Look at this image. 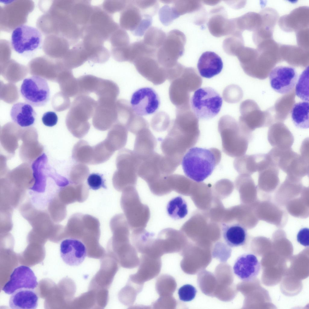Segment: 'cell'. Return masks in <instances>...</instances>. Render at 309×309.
Masks as SVG:
<instances>
[{"mask_svg":"<svg viewBox=\"0 0 309 309\" xmlns=\"http://www.w3.org/2000/svg\"><path fill=\"white\" fill-rule=\"evenodd\" d=\"M197 67L202 77L210 78L220 73L223 68V63L221 58L215 53L207 51L200 57Z\"/></svg>","mask_w":309,"mask_h":309,"instance_id":"23","label":"cell"},{"mask_svg":"<svg viewBox=\"0 0 309 309\" xmlns=\"http://www.w3.org/2000/svg\"><path fill=\"white\" fill-rule=\"evenodd\" d=\"M295 85L296 95L302 100L309 102L308 67L300 75Z\"/></svg>","mask_w":309,"mask_h":309,"instance_id":"36","label":"cell"},{"mask_svg":"<svg viewBox=\"0 0 309 309\" xmlns=\"http://www.w3.org/2000/svg\"><path fill=\"white\" fill-rule=\"evenodd\" d=\"M267 139L272 146L282 150L291 148L294 140L291 132L282 124L274 125L269 128Z\"/></svg>","mask_w":309,"mask_h":309,"instance_id":"22","label":"cell"},{"mask_svg":"<svg viewBox=\"0 0 309 309\" xmlns=\"http://www.w3.org/2000/svg\"><path fill=\"white\" fill-rule=\"evenodd\" d=\"M263 154L244 155L236 157L234 161V169L240 175L250 176L258 171Z\"/></svg>","mask_w":309,"mask_h":309,"instance_id":"28","label":"cell"},{"mask_svg":"<svg viewBox=\"0 0 309 309\" xmlns=\"http://www.w3.org/2000/svg\"><path fill=\"white\" fill-rule=\"evenodd\" d=\"M38 284L37 277L32 270L27 266L21 265L14 269L10 279L2 290L10 295L20 288L34 289Z\"/></svg>","mask_w":309,"mask_h":309,"instance_id":"16","label":"cell"},{"mask_svg":"<svg viewBox=\"0 0 309 309\" xmlns=\"http://www.w3.org/2000/svg\"><path fill=\"white\" fill-rule=\"evenodd\" d=\"M190 103L192 110L198 119H209L219 113L222 106V99L215 89L207 87L196 90Z\"/></svg>","mask_w":309,"mask_h":309,"instance_id":"8","label":"cell"},{"mask_svg":"<svg viewBox=\"0 0 309 309\" xmlns=\"http://www.w3.org/2000/svg\"><path fill=\"white\" fill-rule=\"evenodd\" d=\"M65 57L66 63L71 69L81 66L89 58L88 53L82 42L76 44L68 50Z\"/></svg>","mask_w":309,"mask_h":309,"instance_id":"32","label":"cell"},{"mask_svg":"<svg viewBox=\"0 0 309 309\" xmlns=\"http://www.w3.org/2000/svg\"><path fill=\"white\" fill-rule=\"evenodd\" d=\"M87 183L91 189L97 190L101 188L106 189L104 180L102 175L97 173L90 174L87 180Z\"/></svg>","mask_w":309,"mask_h":309,"instance_id":"42","label":"cell"},{"mask_svg":"<svg viewBox=\"0 0 309 309\" xmlns=\"http://www.w3.org/2000/svg\"><path fill=\"white\" fill-rule=\"evenodd\" d=\"M43 40L42 34L38 29L24 24L12 31L11 44L16 53L24 57H30L41 48Z\"/></svg>","mask_w":309,"mask_h":309,"instance_id":"6","label":"cell"},{"mask_svg":"<svg viewBox=\"0 0 309 309\" xmlns=\"http://www.w3.org/2000/svg\"><path fill=\"white\" fill-rule=\"evenodd\" d=\"M135 3L143 13L152 17L157 12L158 4L155 0H134Z\"/></svg>","mask_w":309,"mask_h":309,"instance_id":"38","label":"cell"},{"mask_svg":"<svg viewBox=\"0 0 309 309\" xmlns=\"http://www.w3.org/2000/svg\"><path fill=\"white\" fill-rule=\"evenodd\" d=\"M33 174L35 180V184L33 189L41 186L44 189L47 176H50L52 170L47 164V158L43 153L32 164Z\"/></svg>","mask_w":309,"mask_h":309,"instance_id":"30","label":"cell"},{"mask_svg":"<svg viewBox=\"0 0 309 309\" xmlns=\"http://www.w3.org/2000/svg\"><path fill=\"white\" fill-rule=\"evenodd\" d=\"M127 1L106 0L103 3L101 7L107 13L111 15L122 11L125 8Z\"/></svg>","mask_w":309,"mask_h":309,"instance_id":"39","label":"cell"},{"mask_svg":"<svg viewBox=\"0 0 309 309\" xmlns=\"http://www.w3.org/2000/svg\"><path fill=\"white\" fill-rule=\"evenodd\" d=\"M135 135L133 151L139 158L143 159L154 151L156 139L149 128L141 130Z\"/></svg>","mask_w":309,"mask_h":309,"instance_id":"25","label":"cell"},{"mask_svg":"<svg viewBox=\"0 0 309 309\" xmlns=\"http://www.w3.org/2000/svg\"><path fill=\"white\" fill-rule=\"evenodd\" d=\"M159 19L165 26L170 24L177 18L174 14L171 6L165 5L162 7L159 11Z\"/></svg>","mask_w":309,"mask_h":309,"instance_id":"41","label":"cell"},{"mask_svg":"<svg viewBox=\"0 0 309 309\" xmlns=\"http://www.w3.org/2000/svg\"><path fill=\"white\" fill-rule=\"evenodd\" d=\"M116 102L114 104H97L92 117L93 124L97 129L105 130L116 121Z\"/></svg>","mask_w":309,"mask_h":309,"instance_id":"21","label":"cell"},{"mask_svg":"<svg viewBox=\"0 0 309 309\" xmlns=\"http://www.w3.org/2000/svg\"><path fill=\"white\" fill-rule=\"evenodd\" d=\"M130 103L134 112L142 116L155 113L159 107L160 101L154 90L145 87L139 88L133 93Z\"/></svg>","mask_w":309,"mask_h":309,"instance_id":"12","label":"cell"},{"mask_svg":"<svg viewBox=\"0 0 309 309\" xmlns=\"http://www.w3.org/2000/svg\"><path fill=\"white\" fill-rule=\"evenodd\" d=\"M197 290L193 285L186 284L179 288L178 294L180 300L184 302L193 300L195 297Z\"/></svg>","mask_w":309,"mask_h":309,"instance_id":"40","label":"cell"},{"mask_svg":"<svg viewBox=\"0 0 309 309\" xmlns=\"http://www.w3.org/2000/svg\"><path fill=\"white\" fill-rule=\"evenodd\" d=\"M60 254L63 261L71 266H77L84 261L87 255L84 244L76 239L69 238L63 240L60 246Z\"/></svg>","mask_w":309,"mask_h":309,"instance_id":"19","label":"cell"},{"mask_svg":"<svg viewBox=\"0 0 309 309\" xmlns=\"http://www.w3.org/2000/svg\"><path fill=\"white\" fill-rule=\"evenodd\" d=\"M144 35L145 43L157 50L162 46L167 35L162 30L155 27H150Z\"/></svg>","mask_w":309,"mask_h":309,"instance_id":"35","label":"cell"},{"mask_svg":"<svg viewBox=\"0 0 309 309\" xmlns=\"http://www.w3.org/2000/svg\"><path fill=\"white\" fill-rule=\"evenodd\" d=\"M133 64L138 72L154 85L161 84L167 79L166 68L159 64L156 56H142Z\"/></svg>","mask_w":309,"mask_h":309,"instance_id":"13","label":"cell"},{"mask_svg":"<svg viewBox=\"0 0 309 309\" xmlns=\"http://www.w3.org/2000/svg\"><path fill=\"white\" fill-rule=\"evenodd\" d=\"M261 265L256 256L247 253L239 256L233 267L234 274L241 280L245 282L256 278L260 272Z\"/></svg>","mask_w":309,"mask_h":309,"instance_id":"18","label":"cell"},{"mask_svg":"<svg viewBox=\"0 0 309 309\" xmlns=\"http://www.w3.org/2000/svg\"><path fill=\"white\" fill-rule=\"evenodd\" d=\"M168 133L161 146L168 154L183 156L194 146L199 138V129L185 125H178L171 122Z\"/></svg>","mask_w":309,"mask_h":309,"instance_id":"3","label":"cell"},{"mask_svg":"<svg viewBox=\"0 0 309 309\" xmlns=\"http://www.w3.org/2000/svg\"><path fill=\"white\" fill-rule=\"evenodd\" d=\"M170 81L169 96L172 103L177 108L190 106V93L193 91L187 81L180 74Z\"/></svg>","mask_w":309,"mask_h":309,"instance_id":"20","label":"cell"},{"mask_svg":"<svg viewBox=\"0 0 309 309\" xmlns=\"http://www.w3.org/2000/svg\"><path fill=\"white\" fill-rule=\"evenodd\" d=\"M218 130L222 141L223 151L232 157L244 155L253 137L252 133L244 129L232 116L225 115L220 119Z\"/></svg>","mask_w":309,"mask_h":309,"instance_id":"2","label":"cell"},{"mask_svg":"<svg viewBox=\"0 0 309 309\" xmlns=\"http://www.w3.org/2000/svg\"><path fill=\"white\" fill-rule=\"evenodd\" d=\"M273 163L288 176L301 178L309 174V158L300 155L291 148H273L268 153Z\"/></svg>","mask_w":309,"mask_h":309,"instance_id":"5","label":"cell"},{"mask_svg":"<svg viewBox=\"0 0 309 309\" xmlns=\"http://www.w3.org/2000/svg\"><path fill=\"white\" fill-rule=\"evenodd\" d=\"M160 117V120L156 116L152 120L151 127L154 130L157 131H162L166 130L170 124L169 118L167 115L164 113L163 117Z\"/></svg>","mask_w":309,"mask_h":309,"instance_id":"44","label":"cell"},{"mask_svg":"<svg viewBox=\"0 0 309 309\" xmlns=\"http://www.w3.org/2000/svg\"><path fill=\"white\" fill-rule=\"evenodd\" d=\"M97 100L89 95L77 96L72 102L66 118L68 129L73 131H86L89 129L88 120L93 117Z\"/></svg>","mask_w":309,"mask_h":309,"instance_id":"7","label":"cell"},{"mask_svg":"<svg viewBox=\"0 0 309 309\" xmlns=\"http://www.w3.org/2000/svg\"><path fill=\"white\" fill-rule=\"evenodd\" d=\"M123 191L121 205L130 228L132 231L145 228L150 218L149 207L142 202L135 187L129 186Z\"/></svg>","mask_w":309,"mask_h":309,"instance_id":"4","label":"cell"},{"mask_svg":"<svg viewBox=\"0 0 309 309\" xmlns=\"http://www.w3.org/2000/svg\"><path fill=\"white\" fill-rule=\"evenodd\" d=\"M166 209L168 215L174 220L184 218L188 213L187 203L180 196L171 199L167 205Z\"/></svg>","mask_w":309,"mask_h":309,"instance_id":"34","label":"cell"},{"mask_svg":"<svg viewBox=\"0 0 309 309\" xmlns=\"http://www.w3.org/2000/svg\"><path fill=\"white\" fill-rule=\"evenodd\" d=\"M42 120L43 124L48 127L55 125L58 121V117L56 113L53 111H48L43 115Z\"/></svg>","mask_w":309,"mask_h":309,"instance_id":"45","label":"cell"},{"mask_svg":"<svg viewBox=\"0 0 309 309\" xmlns=\"http://www.w3.org/2000/svg\"><path fill=\"white\" fill-rule=\"evenodd\" d=\"M238 87L235 85L227 86L224 90L223 96L225 100L229 103H235L239 100L237 96L239 91Z\"/></svg>","mask_w":309,"mask_h":309,"instance_id":"43","label":"cell"},{"mask_svg":"<svg viewBox=\"0 0 309 309\" xmlns=\"http://www.w3.org/2000/svg\"><path fill=\"white\" fill-rule=\"evenodd\" d=\"M157 50L147 45L143 40L135 42L130 44L127 48V61L133 63L136 59L142 56H156Z\"/></svg>","mask_w":309,"mask_h":309,"instance_id":"33","label":"cell"},{"mask_svg":"<svg viewBox=\"0 0 309 309\" xmlns=\"http://www.w3.org/2000/svg\"><path fill=\"white\" fill-rule=\"evenodd\" d=\"M221 153L218 149L191 148L182 158V168L186 176L197 182H202L210 176L220 163Z\"/></svg>","mask_w":309,"mask_h":309,"instance_id":"1","label":"cell"},{"mask_svg":"<svg viewBox=\"0 0 309 309\" xmlns=\"http://www.w3.org/2000/svg\"><path fill=\"white\" fill-rule=\"evenodd\" d=\"M309 229L307 228L301 229L298 232L297 237L298 241L304 246H309Z\"/></svg>","mask_w":309,"mask_h":309,"instance_id":"46","label":"cell"},{"mask_svg":"<svg viewBox=\"0 0 309 309\" xmlns=\"http://www.w3.org/2000/svg\"><path fill=\"white\" fill-rule=\"evenodd\" d=\"M20 91L26 102L33 107L44 106L50 99V90L47 81L39 76L34 75L24 79Z\"/></svg>","mask_w":309,"mask_h":309,"instance_id":"10","label":"cell"},{"mask_svg":"<svg viewBox=\"0 0 309 309\" xmlns=\"http://www.w3.org/2000/svg\"><path fill=\"white\" fill-rule=\"evenodd\" d=\"M221 226L223 237L228 246L233 247L241 246L245 244L247 232L245 228L242 225L238 223H223Z\"/></svg>","mask_w":309,"mask_h":309,"instance_id":"27","label":"cell"},{"mask_svg":"<svg viewBox=\"0 0 309 309\" xmlns=\"http://www.w3.org/2000/svg\"><path fill=\"white\" fill-rule=\"evenodd\" d=\"M105 40H109L111 34L120 27L111 15L106 12L101 6H93L92 12L88 25Z\"/></svg>","mask_w":309,"mask_h":309,"instance_id":"17","label":"cell"},{"mask_svg":"<svg viewBox=\"0 0 309 309\" xmlns=\"http://www.w3.org/2000/svg\"><path fill=\"white\" fill-rule=\"evenodd\" d=\"M38 300V296L33 289L20 288L12 294L9 306L13 309H35L37 307Z\"/></svg>","mask_w":309,"mask_h":309,"instance_id":"24","label":"cell"},{"mask_svg":"<svg viewBox=\"0 0 309 309\" xmlns=\"http://www.w3.org/2000/svg\"><path fill=\"white\" fill-rule=\"evenodd\" d=\"M309 102L300 101L294 104L291 111L293 123L297 128L308 129L309 127Z\"/></svg>","mask_w":309,"mask_h":309,"instance_id":"31","label":"cell"},{"mask_svg":"<svg viewBox=\"0 0 309 309\" xmlns=\"http://www.w3.org/2000/svg\"><path fill=\"white\" fill-rule=\"evenodd\" d=\"M12 120L23 127H29L35 122L37 114L31 105L27 103L18 102L14 104L10 111Z\"/></svg>","mask_w":309,"mask_h":309,"instance_id":"26","label":"cell"},{"mask_svg":"<svg viewBox=\"0 0 309 309\" xmlns=\"http://www.w3.org/2000/svg\"><path fill=\"white\" fill-rule=\"evenodd\" d=\"M109 40L111 44V48L125 47L130 44L129 37L127 33L120 27L113 32Z\"/></svg>","mask_w":309,"mask_h":309,"instance_id":"37","label":"cell"},{"mask_svg":"<svg viewBox=\"0 0 309 309\" xmlns=\"http://www.w3.org/2000/svg\"><path fill=\"white\" fill-rule=\"evenodd\" d=\"M152 17L144 14L135 4L134 0L127 1L126 5L120 15V27L131 31L137 36H142L151 27Z\"/></svg>","mask_w":309,"mask_h":309,"instance_id":"11","label":"cell"},{"mask_svg":"<svg viewBox=\"0 0 309 309\" xmlns=\"http://www.w3.org/2000/svg\"><path fill=\"white\" fill-rule=\"evenodd\" d=\"M93 9L89 1H74L70 15L74 21L82 27L88 24Z\"/></svg>","mask_w":309,"mask_h":309,"instance_id":"29","label":"cell"},{"mask_svg":"<svg viewBox=\"0 0 309 309\" xmlns=\"http://www.w3.org/2000/svg\"><path fill=\"white\" fill-rule=\"evenodd\" d=\"M269 78L272 88L278 93L284 94L294 88L298 80V75L292 67L279 66L271 71Z\"/></svg>","mask_w":309,"mask_h":309,"instance_id":"14","label":"cell"},{"mask_svg":"<svg viewBox=\"0 0 309 309\" xmlns=\"http://www.w3.org/2000/svg\"><path fill=\"white\" fill-rule=\"evenodd\" d=\"M185 41V36L180 31L174 29L169 32L157 51L156 58L159 64L166 68L174 66L182 55Z\"/></svg>","mask_w":309,"mask_h":309,"instance_id":"9","label":"cell"},{"mask_svg":"<svg viewBox=\"0 0 309 309\" xmlns=\"http://www.w3.org/2000/svg\"><path fill=\"white\" fill-rule=\"evenodd\" d=\"M124 152L122 156L121 173L118 187V189L121 191L129 186L135 187L141 161L133 151L128 149Z\"/></svg>","mask_w":309,"mask_h":309,"instance_id":"15","label":"cell"}]
</instances>
